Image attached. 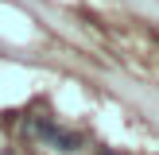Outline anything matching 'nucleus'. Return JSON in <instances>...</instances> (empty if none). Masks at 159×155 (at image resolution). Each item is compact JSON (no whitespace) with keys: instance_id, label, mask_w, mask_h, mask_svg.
<instances>
[{"instance_id":"nucleus-3","label":"nucleus","mask_w":159,"mask_h":155,"mask_svg":"<svg viewBox=\"0 0 159 155\" xmlns=\"http://www.w3.org/2000/svg\"><path fill=\"white\" fill-rule=\"evenodd\" d=\"M97 155H120V151H109V147H105V151H97Z\"/></svg>"},{"instance_id":"nucleus-2","label":"nucleus","mask_w":159,"mask_h":155,"mask_svg":"<svg viewBox=\"0 0 159 155\" xmlns=\"http://www.w3.org/2000/svg\"><path fill=\"white\" fill-rule=\"evenodd\" d=\"M82 144H85V136H82V132H74V128H58V132H54V140H51V147H54V151H62V155L78 151Z\"/></svg>"},{"instance_id":"nucleus-1","label":"nucleus","mask_w":159,"mask_h":155,"mask_svg":"<svg viewBox=\"0 0 159 155\" xmlns=\"http://www.w3.org/2000/svg\"><path fill=\"white\" fill-rule=\"evenodd\" d=\"M54 132H58V124H54V116H27V136L39 140L43 147H51Z\"/></svg>"}]
</instances>
